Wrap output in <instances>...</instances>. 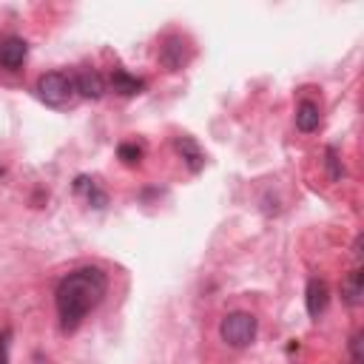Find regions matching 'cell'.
<instances>
[{
    "instance_id": "obj_1",
    "label": "cell",
    "mask_w": 364,
    "mask_h": 364,
    "mask_svg": "<svg viewBox=\"0 0 364 364\" xmlns=\"http://www.w3.org/2000/svg\"><path fill=\"white\" fill-rule=\"evenodd\" d=\"M105 293H108V276L100 267L88 264V267H77V270L65 273L54 290L60 330L74 333L82 324V318L105 299Z\"/></svg>"
},
{
    "instance_id": "obj_2",
    "label": "cell",
    "mask_w": 364,
    "mask_h": 364,
    "mask_svg": "<svg viewBox=\"0 0 364 364\" xmlns=\"http://www.w3.org/2000/svg\"><path fill=\"white\" fill-rule=\"evenodd\" d=\"M256 316L245 313V310H236V313H228L222 321H219V336L228 347L233 350H242L247 347L253 338H256Z\"/></svg>"
},
{
    "instance_id": "obj_3",
    "label": "cell",
    "mask_w": 364,
    "mask_h": 364,
    "mask_svg": "<svg viewBox=\"0 0 364 364\" xmlns=\"http://www.w3.org/2000/svg\"><path fill=\"white\" fill-rule=\"evenodd\" d=\"M37 94H40V100H43L46 105L63 108L65 102H71V97L77 94V88H74V80H71L68 74H63V71H48V74H43V77L37 80Z\"/></svg>"
},
{
    "instance_id": "obj_4",
    "label": "cell",
    "mask_w": 364,
    "mask_h": 364,
    "mask_svg": "<svg viewBox=\"0 0 364 364\" xmlns=\"http://www.w3.org/2000/svg\"><path fill=\"white\" fill-rule=\"evenodd\" d=\"M188 60H191V46L179 34H171V37L162 40V46H159V63H162V68L179 71Z\"/></svg>"
},
{
    "instance_id": "obj_5",
    "label": "cell",
    "mask_w": 364,
    "mask_h": 364,
    "mask_svg": "<svg viewBox=\"0 0 364 364\" xmlns=\"http://www.w3.org/2000/svg\"><path fill=\"white\" fill-rule=\"evenodd\" d=\"M26 54H28V43L23 40V37H6L3 43H0V65L3 68H9V71H14V68H20L23 65V60H26Z\"/></svg>"
},
{
    "instance_id": "obj_6",
    "label": "cell",
    "mask_w": 364,
    "mask_h": 364,
    "mask_svg": "<svg viewBox=\"0 0 364 364\" xmlns=\"http://www.w3.org/2000/svg\"><path fill=\"white\" fill-rule=\"evenodd\" d=\"M327 301H330L327 282H324V279H310V282H307V290H304V304H307V313H310L313 318H318V316L327 310Z\"/></svg>"
},
{
    "instance_id": "obj_7",
    "label": "cell",
    "mask_w": 364,
    "mask_h": 364,
    "mask_svg": "<svg viewBox=\"0 0 364 364\" xmlns=\"http://www.w3.org/2000/svg\"><path fill=\"white\" fill-rule=\"evenodd\" d=\"M74 88H77V94L85 97V100H100V97L105 94V80H102L100 71H80V74L74 77Z\"/></svg>"
},
{
    "instance_id": "obj_8",
    "label": "cell",
    "mask_w": 364,
    "mask_h": 364,
    "mask_svg": "<svg viewBox=\"0 0 364 364\" xmlns=\"http://www.w3.org/2000/svg\"><path fill=\"white\" fill-rule=\"evenodd\" d=\"M173 148H176V154L185 159V165H188L193 173H199V171L205 168V154H202V148L196 145L193 136H176V139H173Z\"/></svg>"
},
{
    "instance_id": "obj_9",
    "label": "cell",
    "mask_w": 364,
    "mask_h": 364,
    "mask_svg": "<svg viewBox=\"0 0 364 364\" xmlns=\"http://www.w3.org/2000/svg\"><path fill=\"white\" fill-rule=\"evenodd\" d=\"M321 122V114H318V105L313 100H301L296 105V128L304 131V134H313Z\"/></svg>"
},
{
    "instance_id": "obj_10",
    "label": "cell",
    "mask_w": 364,
    "mask_h": 364,
    "mask_svg": "<svg viewBox=\"0 0 364 364\" xmlns=\"http://www.w3.org/2000/svg\"><path fill=\"white\" fill-rule=\"evenodd\" d=\"M341 296H344V301H347L350 307L361 304V296H364V273H361V267H355V270H350V273L344 276V282H341Z\"/></svg>"
},
{
    "instance_id": "obj_11",
    "label": "cell",
    "mask_w": 364,
    "mask_h": 364,
    "mask_svg": "<svg viewBox=\"0 0 364 364\" xmlns=\"http://www.w3.org/2000/svg\"><path fill=\"white\" fill-rule=\"evenodd\" d=\"M111 88H114L117 94H122V97H134V94H139V91L145 88V80H139V77H134V74L117 68V71L111 74Z\"/></svg>"
},
{
    "instance_id": "obj_12",
    "label": "cell",
    "mask_w": 364,
    "mask_h": 364,
    "mask_svg": "<svg viewBox=\"0 0 364 364\" xmlns=\"http://www.w3.org/2000/svg\"><path fill=\"white\" fill-rule=\"evenodd\" d=\"M74 191H77V193H85V199H88L91 208H105V202H108V196H105V193L97 188V182L88 179V176H77V179H74Z\"/></svg>"
},
{
    "instance_id": "obj_13",
    "label": "cell",
    "mask_w": 364,
    "mask_h": 364,
    "mask_svg": "<svg viewBox=\"0 0 364 364\" xmlns=\"http://www.w3.org/2000/svg\"><path fill=\"white\" fill-rule=\"evenodd\" d=\"M117 156H119L125 165H139L142 148H139L136 142H119V145H117Z\"/></svg>"
},
{
    "instance_id": "obj_14",
    "label": "cell",
    "mask_w": 364,
    "mask_h": 364,
    "mask_svg": "<svg viewBox=\"0 0 364 364\" xmlns=\"http://www.w3.org/2000/svg\"><path fill=\"white\" fill-rule=\"evenodd\" d=\"M327 171H330V179H336V182L344 176V168H341V162L336 156V148H327Z\"/></svg>"
},
{
    "instance_id": "obj_15",
    "label": "cell",
    "mask_w": 364,
    "mask_h": 364,
    "mask_svg": "<svg viewBox=\"0 0 364 364\" xmlns=\"http://www.w3.org/2000/svg\"><path fill=\"white\" fill-rule=\"evenodd\" d=\"M9 344H11V330H0V364H9Z\"/></svg>"
},
{
    "instance_id": "obj_16",
    "label": "cell",
    "mask_w": 364,
    "mask_h": 364,
    "mask_svg": "<svg viewBox=\"0 0 364 364\" xmlns=\"http://www.w3.org/2000/svg\"><path fill=\"white\" fill-rule=\"evenodd\" d=\"M353 256L361 259V236H355V242H353Z\"/></svg>"
}]
</instances>
